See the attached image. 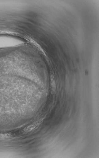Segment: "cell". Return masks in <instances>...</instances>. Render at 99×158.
Returning a JSON list of instances; mask_svg holds the SVG:
<instances>
[{
    "mask_svg": "<svg viewBox=\"0 0 99 158\" xmlns=\"http://www.w3.org/2000/svg\"><path fill=\"white\" fill-rule=\"evenodd\" d=\"M40 121H37L25 127L24 131L25 133H28L31 131L40 124Z\"/></svg>",
    "mask_w": 99,
    "mask_h": 158,
    "instance_id": "6da1fadb",
    "label": "cell"
},
{
    "mask_svg": "<svg viewBox=\"0 0 99 158\" xmlns=\"http://www.w3.org/2000/svg\"><path fill=\"white\" fill-rule=\"evenodd\" d=\"M13 137V135L11 133H0V140L7 139L11 138Z\"/></svg>",
    "mask_w": 99,
    "mask_h": 158,
    "instance_id": "7a4b0ae2",
    "label": "cell"
}]
</instances>
